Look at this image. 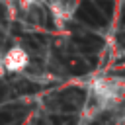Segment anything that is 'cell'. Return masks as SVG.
<instances>
[{"mask_svg":"<svg viewBox=\"0 0 125 125\" xmlns=\"http://www.w3.org/2000/svg\"><path fill=\"white\" fill-rule=\"evenodd\" d=\"M2 62H4V68H6V70H10V72H20V70H23V68L29 64V55H27V51H25L23 47L14 45V47H10V49L4 53Z\"/></svg>","mask_w":125,"mask_h":125,"instance_id":"6da1fadb","label":"cell"},{"mask_svg":"<svg viewBox=\"0 0 125 125\" xmlns=\"http://www.w3.org/2000/svg\"><path fill=\"white\" fill-rule=\"evenodd\" d=\"M51 8H53V14H55L57 18H62V20H68V18L72 16V6H70V4H62V2H55V4H51Z\"/></svg>","mask_w":125,"mask_h":125,"instance_id":"7a4b0ae2","label":"cell"},{"mask_svg":"<svg viewBox=\"0 0 125 125\" xmlns=\"http://www.w3.org/2000/svg\"><path fill=\"white\" fill-rule=\"evenodd\" d=\"M6 74V68H4V62H2V59H0V78Z\"/></svg>","mask_w":125,"mask_h":125,"instance_id":"3957f363","label":"cell"}]
</instances>
